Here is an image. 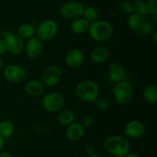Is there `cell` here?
<instances>
[{
    "label": "cell",
    "instance_id": "cell-8",
    "mask_svg": "<svg viewBox=\"0 0 157 157\" xmlns=\"http://www.w3.org/2000/svg\"><path fill=\"white\" fill-rule=\"evenodd\" d=\"M3 76L8 82L19 84L25 81L27 78V72L21 65L10 64L5 66L3 69Z\"/></svg>",
    "mask_w": 157,
    "mask_h": 157
},
{
    "label": "cell",
    "instance_id": "cell-17",
    "mask_svg": "<svg viewBox=\"0 0 157 157\" xmlns=\"http://www.w3.org/2000/svg\"><path fill=\"white\" fill-rule=\"evenodd\" d=\"M44 90V85L40 80L32 79L25 84V91L29 96H41Z\"/></svg>",
    "mask_w": 157,
    "mask_h": 157
},
{
    "label": "cell",
    "instance_id": "cell-22",
    "mask_svg": "<svg viewBox=\"0 0 157 157\" xmlns=\"http://www.w3.org/2000/svg\"><path fill=\"white\" fill-rule=\"evenodd\" d=\"M143 98L147 103L155 104L157 101V88L153 84H148L143 90Z\"/></svg>",
    "mask_w": 157,
    "mask_h": 157
},
{
    "label": "cell",
    "instance_id": "cell-18",
    "mask_svg": "<svg viewBox=\"0 0 157 157\" xmlns=\"http://www.w3.org/2000/svg\"><path fill=\"white\" fill-rule=\"evenodd\" d=\"M89 26H90V23L87 20L84 19L83 17H81V18L73 20L71 25V29L75 34L82 35L87 32Z\"/></svg>",
    "mask_w": 157,
    "mask_h": 157
},
{
    "label": "cell",
    "instance_id": "cell-12",
    "mask_svg": "<svg viewBox=\"0 0 157 157\" xmlns=\"http://www.w3.org/2000/svg\"><path fill=\"white\" fill-rule=\"evenodd\" d=\"M146 128L144 124L137 120H132L127 122L124 127V133L126 136L133 139L140 138L145 134Z\"/></svg>",
    "mask_w": 157,
    "mask_h": 157
},
{
    "label": "cell",
    "instance_id": "cell-5",
    "mask_svg": "<svg viewBox=\"0 0 157 157\" xmlns=\"http://www.w3.org/2000/svg\"><path fill=\"white\" fill-rule=\"evenodd\" d=\"M133 94V87L127 81L116 83L113 88V96L114 101L121 105L128 104L131 101Z\"/></svg>",
    "mask_w": 157,
    "mask_h": 157
},
{
    "label": "cell",
    "instance_id": "cell-21",
    "mask_svg": "<svg viewBox=\"0 0 157 157\" xmlns=\"http://www.w3.org/2000/svg\"><path fill=\"white\" fill-rule=\"evenodd\" d=\"M17 35L21 38V39H29L31 38L35 37V28L34 25L29 23H24L21 24L17 30Z\"/></svg>",
    "mask_w": 157,
    "mask_h": 157
},
{
    "label": "cell",
    "instance_id": "cell-19",
    "mask_svg": "<svg viewBox=\"0 0 157 157\" xmlns=\"http://www.w3.org/2000/svg\"><path fill=\"white\" fill-rule=\"evenodd\" d=\"M144 21H144V17L141 16L139 14L133 12L131 15H130L127 19V26L131 31L137 32V31H140Z\"/></svg>",
    "mask_w": 157,
    "mask_h": 157
},
{
    "label": "cell",
    "instance_id": "cell-9",
    "mask_svg": "<svg viewBox=\"0 0 157 157\" xmlns=\"http://www.w3.org/2000/svg\"><path fill=\"white\" fill-rule=\"evenodd\" d=\"M62 78V71L58 66L51 65L42 72L40 81L44 87H52L59 84Z\"/></svg>",
    "mask_w": 157,
    "mask_h": 157
},
{
    "label": "cell",
    "instance_id": "cell-10",
    "mask_svg": "<svg viewBox=\"0 0 157 157\" xmlns=\"http://www.w3.org/2000/svg\"><path fill=\"white\" fill-rule=\"evenodd\" d=\"M84 11V7L81 2L72 1L64 3L60 9V13L66 19L75 20L83 16Z\"/></svg>",
    "mask_w": 157,
    "mask_h": 157
},
{
    "label": "cell",
    "instance_id": "cell-37",
    "mask_svg": "<svg viewBox=\"0 0 157 157\" xmlns=\"http://www.w3.org/2000/svg\"><path fill=\"white\" fill-rule=\"evenodd\" d=\"M5 66L6 65H5L4 61H3V59L1 58V56H0V70H3Z\"/></svg>",
    "mask_w": 157,
    "mask_h": 157
},
{
    "label": "cell",
    "instance_id": "cell-2",
    "mask_svg": "<svg viewBox=\"0 0 157 157\" xmlns=\"http://www.w3.org/2000/svg\"><path fill=\"white\" fill-rule=\"evenodd\" d=\"M100 88L98 84L91 80H84L76 85L75 95L78 99L84 102H94L99 98Z\"/></svg>",
    "mask_w": 157,
    "mask_h": 157
},
{
    "label": "cell",
    "instance_id": "cell-16",
    "mask_svg": "<svg viewBox=\"0 0 157 157\" xmlns=\"http://www.w3.org/2000/svg\"><path fill=\"white\" fill-rule=\"evenodd\" d=\"M110 52L104 46H98L92 49L90 54V60L94 64H103L108 60Z\"/></svg>",
    "mask_w": 157,
    "mask_h": 157
},
{
    "label": "cell",
    "instance_id": "cell-23",
    "mask_svg": "<svg viewBox=\"0 0 157 157\" xmlns=\"http://www.w3.org/2000/svg\"><path fill=\"white\" fill-rule=\"evenodd\" d=\"M15 131V126L13 123L9 120L0 121V136L6 139L13 134Z\"/></svg>",
    "mask_w": 157,
    "mask_h": 157
},
{
    "label": "cell",
    "instance_id": "cell-25",
    "mask_svg": "<svg viewBox=\"0 0 157 157\" xmlns=\"http://www.w3.org/2000/svg\"><path fill=\"white\" fill-rule=\"evenodd\" d=\"M133 12H135V13L140 15L144 18V16L147 15V14H148L147 4L144 2L141 1V0H138V1L135 2L134 4L133 5Z\"/></svg>",
    "mask_w": 157,
    "mask_h": 157
},
{
    "label": "cell",
    "instance_id": "cell-29",
    "mask_svg": "<svg viewBox=\"0 0 157 157\" xmlns=\"http://www.w3.org/2000/svg\"><path fill=\"white\" fill-rule=\"evenodd\" d=\"M147 11L152 15L156 17L157 15V0H149L147 4Z\"/></svg>",
    "mask_w": 157,
    "mask_h": 157
},
{
    "label": "cell",
    "instance_id": "cell-4",
    "mask_svg": "<svg viewBox=\"0 0 157 157\" xmlns=\"http://www.w3.org/2000/svg\"><path fill=\"white\" fill-rule=\"evenodd\" d=\"M44 110L49 113H58L65 106V98L58 92H51L44 95L41 101Z\"/></svg>",
    "mask_w": 157,
    "mask_h": 157
},
{
    "label": "cell",
    "instance_id": "cell-3",
    "mask_svg": "<svg viewBox=\"0 0 157 157\" xmlns=\"http://www.w3.org/2000/svg\"><path fill=\"white\" fill-rule=\"evenodd\" d=\"M87 32L93 40L98 42H104L111 38L113 29L107 21L97 20L90 23Z\"/></svg>",
    "mask_w": 157,
    "mask_h": 157
},
{
    "label": "cell",
    "instance_id": "cell-20",
    "mask_svg": "<svg viewBox=\"0 0 157 157\" xmlns=\"http://www.w3.org/2000/svg\"><path fill=\"white\" fill-rule=\"evenodd\" d=\"M75 115L73 111L68 109H63L58 112V122L64 127H67L75 122Z\"/></svg>",
    "mask_w": 157,
    "mask_h": 157
},
{
    "label": "cell",
    "instance_id": "cell-1",
    "mask_svg": "<svg viewBox=\"0 0 157 157\" xmlns=\"http://www.w3.org/2000/svg\"><path fill=\"white\" fill-rule=\"evenodd\" d=\"M104 148L113 157H124L130 151V145L125 136L112 135L104 141Z\"/></svg>",
    "mask_w": 157,
    "mask_h": 157
},
{
    "label": "cell",
    "instance_id": "cell-34",
    "mask_svg": "<svg viewBox=\"0 0 157 157\" xmlns=\"http://www.w3.org/2000/svg\"><path fill=\"white\" fill-rule=\"evenodd\" d=\"M4 146H5V139L2 137V136H0V153H1L2 151H3Z\"/></svg>",
    "mask_w": 157,
    "mask_h": 157
},
{
    "label": "cell",
    "instance_id": "cell-11",
    "mask_svg": "<svg viewBox=\"0 0 157 157\" xmlns=\"http://www.w3.org/2000/svg\"><path fill=\"white\" fill-rule=\"evenodd\" d=\"M43 51V43L36 36L26 41L24 44V52L26 57L31 60L39 58Z\"/></svg>",
    "mask_w": 157,
    "mask_h": 157
},
{
    "label": "cell",
    "instance_id": "cell-36",
    "mask_svg": "<svg viewBox=\"0 0 157 157\" xmlns=\"http://www.w3.org/2000/svg\"><path fill=\"white\" fill-rule=\"evenodd\" d=\"M152 38H153V41L155 44L157 43V31H154L152 35Z\"/></svg>",
    "mask_w": 157,
    "mask_h": 157
},
{
    "label": "cell",
    "instance_id": "cell-28",
    "mask_svg": "<svg viewBox=\"0 0 157 157\" xmlns=\"http://www.w3.org/2000/svg\"><path fill=\"white\" fill-rule=\"evenodd\" d=\"M120 8H121V10L124 12V14H129V15H131L132 13H133V5L131 3H130L129 2H122L120 5Z\"/></svg>",
    "mask_w": 157,
    "mask_h": 157
},
{
    "label": "cell",
    "instance_id": "cell-24",
    "mask_svg": "<svg viewBox=\"0 0 157 157\" xmlns=\"http://www.w3.org/2000/svg\"><path fill=\"white\" fill-rule=\"evenodd\" d=\"M82 17L90 24V23L98 20V12L97 9H94V7L84 8V14H83Z\"/></svg>",
    "mask_w": 157,
    "mask_h": 157
},
{
    "label": "cell",
    "instance_id": "cell-14",
    "mask_svg": "<svg viewBox=\"0 0 157 157\" xmlns=\"http://www.w3.org/2000/svg\"><path fill=\"white\" fill-rule=\"evenodd\" d=\"M84 54L79 48L71 49L65 55V63L71 68H78L84 64Z\"/></svg>",
    "mask_w": 157,
    "mask_h": 157
},
{
    "label": "cell",
    "instance_id": "cell-35",
    "mask_svg": "<svg viewBox=\"0 0 157 157\" xmlns=\"http://www.w3.org/2000/svg\"><path fill=\"white\" fill-rule=\"evenodd\" d=\"M124 157H141V156L136 153H130V152H129V153H127V154Z\"/></svg>",
    "mask_w": 157,
    "mask_h": 157
},
{
    "label": "cell",
    "instance_id": "cell-30",
    "mask_svg": "<svg viewBox=\"0 0 157 157\" xmlns=\"http://www.w3.org/2000/svg\"><path fill=\"white\" fill-rule=\"evenodd\" d=\"M141 32L143 35H148L153 32V25L152 24L150 21H144V25H143L142 28L140 29Z\"/></svg>",
    "mask_w": 157,
    "mask_h": 157
},
{
    "label": "cell",
    "instance_id": "cell-32",
    "mask_svg": "<svg viewBox=\"0 0 157 157\" xmlns=\"http://www.w3.org/2000/svg\"><path fill=\"white\" fill-rule=\"evenodd\" d=\"M85 153H87V156H90V155L94 154L95 153V147L93 145H88L85 148Z\"/></svg>",
    "mask_w": 157,
    "mask_h": 157
},
{
    "label": "cell",
    "instance_id": "cell-26",
    "mask_svg": "<svg viewBox=\"0 0 157 157\" xmlns=\"http://www.w3.org/2000/svg\"><path fill=\"white\" fill-rule=\"evenodd\" d=\"M94 107L100 111H106L110 107V102L104 98H98L94 101Z\"/></svg>",
    "mask_w": 157,
    "mask_h": 157
},
{
    "label": "cell",
    "instance_id": "cell-31",
    "mask_svg": "<svg viewBox=\"0 0 157 157\" xmlns=\"http://www.w3.org/2000/svg\"><path fill=\"white\" fill-rule=\"evenodd\" d=\"M6 52H7V47H6V41L3 38H0V56L4 55Z\"/></svg>",
    "mask_w": 157,
    "mask_h": 157
},
{
    "label": "cell",
    "instance_id": "cell-27",
    "mask_svg": "<svg viewBox=\"0 0 157 157\" xmlns=\"http://www.w3.org/2000/svg\"><path fill=\"white\" fill-rule=\"evenodd\" d=\"M94 123L95 120L94 118V117L92 116V115L87 114L85 115V116L82 118L81 124H82L83 127H84V128H90V127H91L94 124Z\"/></svg>",
    "mask_w": 157,
    "mask_h": 157
},
{
    "label": "cell",
    "instance_id": "cell-6",
    "mask_svg": "<svg viewBox=\"0 0 157 157\" xmlns=\"http://www.w3.org/2000/svg\"><path fill=\"white\" fill-rule=\"evenodd\" d=\"M58 32V25L55 20L47 19L41 21L35 29V35L41 41L53 39Z\"/></svg>",
    "mask_w": 157,
    "mask_h": 157
},
{
    "label": "cell",
    "instance_id": "cell-7",
    "mask_svg": "<svg viewBox=\"0 0 157 157\" xmlns=\"http://www.w3.org/2000/svg\"><path fill=\"white\" fill-rule=\"evenodd\" d=\"M2 38L5 40L7 52L12 55H18L24 51V41L16 33L9 30L2 32Z\"/></svg>",
    "mask_w": 157,
    "mask_h": 157
},
{
    "label": "cell",
    "instance_id": "cell-13",
    "mask_svg": "<svg viewBox=\"0 0 157 157\" xmlns=\"http://www.w3.org/2000/svg\"><path fill=\"white\" fill-rule=\"evenodd\" d=\"M127 74L124 66L117 62L111 63L107 69V76L109 79L114 83L127 81Z\"/></svg>",
    "mask_w": 157,
    "mask_h": 157
},
{
    "label": "cell",
    "instance_id": "cell-38",
    "mask_svg": "<svg viewBox=\"0 0 157 157\" xmlns=\"http://www.w3.org/2000/svg\"><path fill=\"white\" fill-rule=\"evenodd\" d=\"M87 157H103L101 155L98 154V153H94L93 155H90V156H87Z\"/></svg>",
    "mask_w": 157,
    "mask_h": 157
},
{
    "label": "cell",
    "instance_id": "cell-15",
    "mask_svg": "<svg viewBox=\"0 0 157 157\" xmlns=\"http://www.w3.org/2000/svg\"><path fill=\"white\" fill-rule=\"evenodd\" d=\"M85 134V128L81 123L74 122L67 126L65 130V136L68 140L71 142H78L84 137Z\"/></svg>",
    "mask_w": 157,
    "mask_h": 157
},
{
    "label": "cell",
    "instance_id": "cell-39",
    "mask_svg": "<svg viewBox=\"0 0 157 157\" xmlns=\"http://www.w3.org/2000/svg\"><path fill=\"white\" fill-rule=\"evenodd\" d=\"M112 157H113V156H112Z\"/></svg>",
    "mask_w": 157,
    "mask_h": 157
},
{
    "label": "cell",
    "instance_id": "cell-33",
    "mask_svg": "<svg viewBox=\"0 0 157 157\" xmlns=\"http://www.w3.org/2000/svg\"><path fill=\"white\" fill-rule=\"evenodd\" d=\"M0 157H14L12 154H11L9 152L7 151H2L0 153Z\"/></svg>",
    "mask_w": 157,
    "mask_h": 157
}]
</instances>
